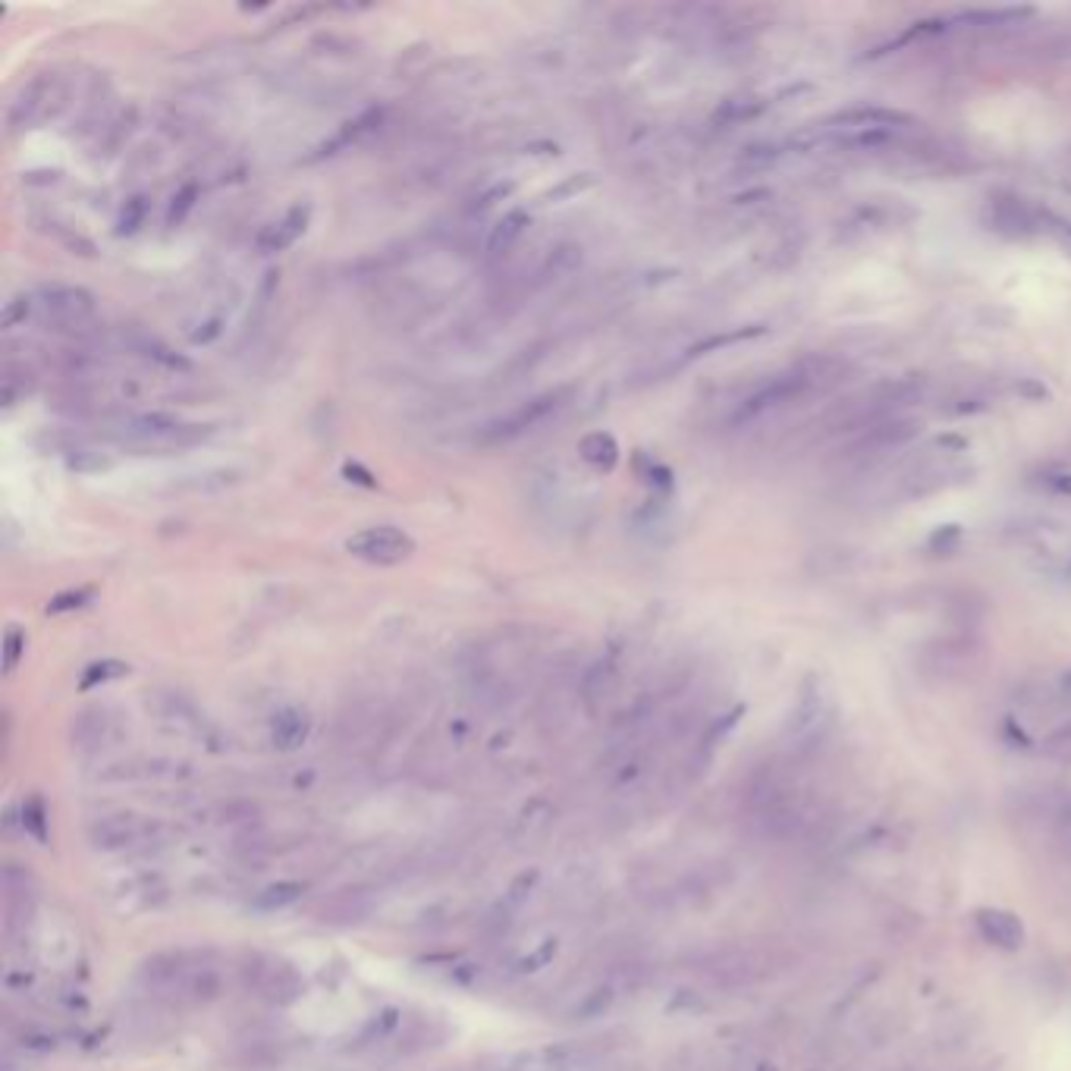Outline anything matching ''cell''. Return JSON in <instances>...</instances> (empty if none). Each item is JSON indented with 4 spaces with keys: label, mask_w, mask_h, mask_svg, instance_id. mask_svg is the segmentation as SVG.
Returning a JSON list of instances; mask_svg holds the SVG:
<instances>
[{
    "label": "cell",
    "mask_w": 1071,
    "mask_h": 1071,
    "mask_svg": "<svg viewBox=\"0 0 1071 1071\" xmlns=\"http://www.w3.org/2000/svg\"><path fill=\"white\" fill-rule=\"evenodd\" d=\"M569 396H572V387H553V390H547L541 396H534V399H528V403H522L519 409L500 415L497 421H490L478 440L487 443V446H500V443H509V440H519L528 431L544 425L550 415L560 412L569 403Z\"/></svg>",
    "instance_id": "6da1fadb"
},
{
    "label": "cell",
    "mask_w": 1071,
    "mask_h": 1071,
    "mask_svg": "<svg viewBox=\"0 0 1071 1071\" xmlns=\"http://www.w3.org/2000/svg\"><path fill=\"white\" fill-rule=\"evenodd\" d=\"M346 553L368 566H399L415 556V538L396 525H371L352 534Z\"/></svg>",
    "instance_id": "7a4b0ae2"
},
{
    "label": "cell",
    "mask_w": 1071,
    "mask_h": 1071,
    "mask_svg": "<svg viewBox=\"0 0 1071 1071\" xmlns=\"http://www.w3.org/2000/svg\"><path fill=\"white\" fill-rule=\"evenodd\" d=\"M817 362H798L795 368H789V371H783V374H776V377H770V381L761 387V390H754L748 399H745V403L739 406V412H735V421H754V418H761V415H770L773 409H779V406H786V403H792V399L795 396H801V393H805L811 384H814V377H817Z\"/></svg>",
    "instance_id": "3957f363"
},
{
    "label": "cell",
    "mask_w": 1071,
    "mask_h": 1071,
    "mask_svg": "<svg viewBox=\"0 0 1071 1071\" xmlns=\"http://www.w3.org/2000/svg\"><path fill=\"white\" fill-rule=\"evenodd\" d=\"M158 830L161 827L154 820L120 811V814L98 817L92 827H88V839H92L95 849L120 852V849H132V845H139V842H151V836Z\"/></svg>",
    "instance_id": "277c9868"
},
{
    "label": "cell",
    "mask_w": 1071,
    "mask_h": 1071,
    "mask_svg": "<svg viewBox=\"0 0 1071 1071\" xmlns=\"http://www.w3.org/2000/svg\"><path fill=\"white\" fill-rule=\"evenodd\" d=\"M38 308L57 327H82L85 321L95 318V296L82 286L54 283L38 293Z\"/></svg>",
    "instance_id": "5b68a950"
},
{
    "label": "cell",
    "mask_w": 1071,
    "mask_h": 1071,
    "mask_svg": "<svg viewBox=\"0 0 1071 1071\" xmlns=\"http://www.w3.org/2000/svg\"><path fill=\"white\" fill-rule=\"evenodd\" d=\"M245 980L261 999L277 1002V1006H289L302 993L299 974L283 962H271V958H255V968H245Z\"/></svg>",
    "instance_id": "8992f818"
},
{
    "label": "cell",
    "mask_w": 1071,
    "mask_h": 1071,
    "mask_svg": "<svg viewBox=\"0 0 1071 1071\" xmlns=\"http://www.w3.org/2000/svg\"><path fill=\"white\" fill-rule=\"evenodd\" d=\"M990 217H993L990 230L1012 239H1028L1046 230L1043 223L1046 214L1031 208L1028 202H1021V198H996V202H990Z\"/></svg>",
    "instance_id": "52a82bcc"
},
{
    "label": "cell",
    "mask_w": 1071,
    "mask_h": 1071,
    "mask_svg": "<svg viewBox=\"0 0 1071 1071\" xmlns=\"http://www.w3.org/2000/svg\"><path fill=\"white\" fill-rule=\"evenodd\" d=\"M974 924H977V933L984 936V943H990L996 949L1015 952L1024 943V924L1018 921V914H1012V911L980 908L974 914Z\"/></svg>",
    "instance_id": "ba28073f"
},
{
    "label": "cell",
    "mask_w": 1071,
    "mask_h": 1071,
    "mask_svg": "<svg viewBox=\"0 0 1071 1071\" xmlns=\"http://www.w3.org/2000/svg\"><path fill=\"white\" fill-rule=\"evenodd\" d=\"M308 220H311V208L308 205H293L289 208L277 223H271V227H264L255 239L258 252L261 255H280L286 252L289 245H293L305 230H308Z\"/></svg>",
    "instance_id": "9c48e42d"
},
{
    "label": "cell",
    "mask_w": 1071,
    "mask_h": 1071,
    "mask_svg": "<svg viewBox=\"0 0 1071 1071\" xmlns=\"http://www.w3.org/2000/svg\"><path fill=\"white\" fill-rule=\"evenodd\" d=\"M311 720L299 707H283L271 723V739L280 751H296L308 739Z\"/></svg>",
    "instance_id": "30bf717a"
},
{
    "label": "cell",
    "mask_w": 1071,
    "mask_h": 1071,
    "mask_svg": "<svg viewBox=\"0 0 1071 1071\" xmlns=\"http://www.w3.org/2000/svg\"><path fill=\"white\" fill-rule=\"evenodd\" d=\"M381 120H384V110H381V107H371V110H365L362 117H355V120L343 123V129L337 132V136L327 139V142L321 145L318 158H330V154H340L343 148H349V145H355L359 139H365L368 132H374L377 126H381Z\"/></svg>",
    "instance_id": "8fae6325"
},
{
    "label": "cell",
    "mask_w": 1071,
    "mask_h": 1071,
    "mask_svg": "<svg viewBox=\"0 0 1071 1071\" xmlns=\"http://www.w3.org/2000/svg\"><path fill=\"white\" fill-rule=\"evenodd\" d=\"M129 431L142 440H183V437L198 434L192 425H183V421L167 418V415H142L136 421H129Z\"/></svg>",
    "instance_id": "7c38bea8"
},
{
    "label": "cell",
    "mask_w": 1071,
    "mask_h": 1071,
    "mask_svg": "<svg viewBox=\"0 0 1071 1071\" xmlns=\"http://www.w3.org/2000/svg\"><path fill=\"white\" fill-rule=\"evenodd\" d=\"M578 453H582V459L591 462L594 468H604V472H610V468L616 465V459H619V446H616L613 434L591 431V434L582 437V443H578Z\"/></svg>",
    "instance_id": "4fadbf2b"
},
{
    "label": "cell",
    "mask_w": 1071,
    "mask_h": 1071,
    "mask_svg": "<svg viewBox=\"0 0 1071 1071\" xmlns=\"http://www.w3.org/2000/svg\"><path fill=\"white\" fill-rule=\"evenodd\" d=\"M528 227V214L525 211H509L503 214V220L497 223L494 230H490L487 236V255H503L512 249V242H516Z\"/></svg>",
    "instance_id": "5bb4252c"
},
{
    "label": "cell",
    "mask_w": 1071,
    "mask_h": 1071,
    "mask_svg": "<svg viewBox=\"0 0 1071 1071\" xmlns=\"http://www.w3.org/2000/svg\"><path fill=\"white\" fill-rule=\"evenodd\" d=\"M302 892H305V886H302V883H293V880L274 883V886H267L264 892H258L255 905H258L261 911H280V908H286V905L299 902Z\"/></svg>",
    "instance_id": "9a60e30c"
},
{
    "label": "cell",
    "mask_w": 1071,
    "mask_h": 1071,
    "mask_svg": "<svg viewBox=\"0 0 1071 1071\" xmlns=\"http://www.w3.org/2000/svg\"><path fill=\"white\" fill-rule=\"evenodd\" d=\"M1031 7H996V10H968L965 19L977 26H1018L1024 16H1031Z\"/></svg>",
    "instance_id": "2e32d148"
},
{
    "label": "cell",
    "mask_w": 1071,
    "mask_h": 1071,
    "mask_svg": "<svg viewBox=\"0 0 1071 1071\" xmlns=\"http://www.w3.org/2000/svg\"><path fill=\"white\" fill-rule=\"evenodd\" d=\"M126 673H129V666H126V663H120V660H98V663H92V666H85V673H82L79 688H82V691H88V688H98V685H104V682L123 679Z\"/></svg>",
    "instance_id": "e0dca14e"
},
{
    "label": "cell",
    "mask_w": 1071,
    "mask_h": 1071,
    "mask_svg": "<svg viewBox=\"0 0 1071 1071\" xmlns=\"http://www.w3.org/2000/svg\"><path fill=\"white\" fill-rule=\"evenodd\" d=\"M104 732H107L104 713H82V717L73 723V739H76V745H82V748L101 745V742H104Z\"/></svg>",
    "instance_id": "ac0fdd59"
},
{
    "label": "cell",
    "mask_w": 1071,
    "mask_h": 1071,
    "mask_svg": "<svg viewBox=\"0 0 1071 1071\" xmlns=\"http://www.w3.org/2000/svg\"><path fill=\"white\" fill-rule=\"evenodd\" d=\"M613 990L610 987H597V990H591L582 1002H578V1009H575V1015L578 1018H600V1015H604L610 1006H613Z\"/></svg>",
    "instance_id": "d6986e66"
},
{
    "label": "cell",
    "mask_w": 1071,
    "mask_h": 1071,
    "mask_svg": "<svg viewBox=\"0 0 1071 1071\" xmlns=\"http://www.w3.org/2000/svg\"><path fill=\"white\" fill-rule=\"evenodd\" d=\"M92 597H95V591H92V588L63 591V594H57V597L51 600V604H48V613H51V616H57V613H73V610H82Z\"/></svg>",
    "instance_id": "ffe728a7"
},
{
    "label": "cell",
    "mask_w": 1071,
    "mask_h": 1071,
    "mask_svg": "<svg viewBox=\"0 0 1071 1071\" xmlns=\"http://www.w3.org/2000/svg\"><path fill=\"white\" fill-rule=\"evenodd\" d=\"M195 198H198V186L195 183H186L180 192L173 195V205H170V214H167V227H176V223L186 220V214L195 208Z\"/></svg>",
    "instance_id": "44dd1931"
},
{
    "label": "cell",
    "mask_w": 1071,
    "mask_h": 1071,
    "mask_svg": "<svg viewBox=\"0 0 1071 1071\" xmlns=\"http://www.w3.org/2000/svg\"><path fill=\"white\" fill-rule=\"evenodd\" d=\"M764 327H742V330H732V333H723V337H710L704 343H698L695 349H691V355H704L710 349H720V346H729V343H742V340H751V337H761Z\"/></svg>",
    "instance_id": "7402d4cb"
},
{
    "label": "cell",
    "mask_w": 1071,
    "mask_h": 1071,
    "mask_svg": "<svg viewBox=\"0 0 1071 1071\" xmlns=\"http://www.w3.org/2000/svg\"><path fill=\"white\" fill-rule=\"evenodd\" d=\"M22 657H26V632L19 626H10L7 638H4V669L7 673H13Z\"/></svg>",
    "instance_id": "603a6c76"
},
{
    "label": "cell",
    "mask_w": 1071,
    "mask_h": 1071,
    "mask_svg": "<svg viewBox=\"0 0 1071 1071\" xmlns=\"http://www.w3.org/2000/svg\"><path fill=\"white\" fill-rule=\"evenodd\" d=\"M1046 754H1050L1053 757V761H1059V764H1071V723L1068 726H1062V729H1056L1053 735H1050V739H1046Z\"/></svg>",
    "instance_id": "cb8c5ba5"
},
{
    "label": "cell",
    "mask_w": 1071,
    "mask_h": 1071,
    "mask_svg": "<svg viewBox=\"0 0 1071 1071\" xmlns=\"http://www.w3.org/2000/svg\"><path fill=\"white\" fill-rule=\"evenodd\" d=\"M145 220V202L142 198H132V202H126L123 208V217H120V233H132L139 230V223Z\"/></svg>",
    "instance_id": "d4e9b609"
},
{
    "label": "cell",
    "mask_w": 1071,
    "mask_h": 1071,
    "mask_svg": "<svg viewBox=\"0 0 1071 1071\" xmlns=\"http://www.w3.org/2000/svg\"><path fill=\"white\" fill-rule=\"evenodd\" d=\"M613 682V669L607 663H600L597 669H591V676L585 679V691L588 695H604V691L610 688Z\"/></svg>",
    "instance_id": "484cf974"
},
{
    "label": "cell",
    "mask_w": 1071,
    "mask_h": 1071,
    "mask_svg": "<svg viewBox=\"0 0 1071 1071\" xmlns=\"http://www.w3.org/2000/svg\"><path fill=\"white\" fill-rule=\"evenodd\" d=\"M22 823H26V827H29L38 839H44V808H41V801H32V805H26V817H22Z\"/></svg>",
    "instance_id": "4316f807"
},
{
    "label": "cell",
    "mask_w": 1071,
    "mask_h": 1071,
    "mask_svg": "<svg viewBox=\"0 0 1071 1071\" xmlns=\"http://www.w3.org/2000/svg\"><path fill=\"white\" fill-rule=\"evenodd\" d=\"M29 299H13V302H7V308H4V327H13L16 321H26V315H29Z\"/></svg>",
    "instance_id": "83f0119b"
},
{
    "label": "cell",
    "mask_w": 1071,
    "mask_h": 1071,
    "mask_svg": "<svg viewBox=\"0 0 1071 1071\" xmlns=\"http://www.w3.org/2000/svg\"><path fill=\"white\" fill-rule=\"evenodd\" d=\"M553 952H556V943H544V946H541L538 952H534L531 958H525V971H534V965H544Z\"/></svg>",
    "instance_id": "f1b7e54d"
},
{
    "label": "cell",
    "mask_w": 1071,
    "mask_h": 1071,
    "mask_svg": "<svg viewBox=\"0 0 1071 1071\" xmlns=\"http://www.w3.org/2000/svg\"><path fill=\"white\" fill-rule=\"evenodd\" d=\"M1062 688H1065V695L1071 698V673H1065V679H1062Z\"/></svg>",
    "instance_id": "f546056e"
},
{
    "label": "cell",
    "mask_w": 1071,
    "mask_h": 1071,
    "mask_svg": "<svg viewBox=\"0 0 1071 1071\" xmlns=\"http://www.w3.org/2000/svg\"><path fill=\"white\" fill-rule=\"evenodd\" d=\"M1068 575H1071V566H1068Z\"/></svg>",
    "instance_id": "4dcf8cb0"
}]
</instances>
